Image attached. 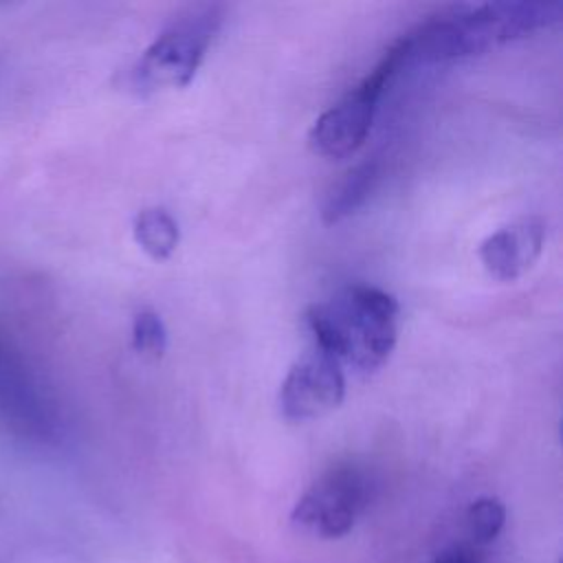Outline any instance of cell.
Masks as SVG:
<instances>
[{
	"instance_id": "obj_1",
	"label": "cell",
	"mask_w": 563,
	"mask_h": 563,
	"mask_svg": "<svg viewBox=\"0 0 563 563\" xmlns=\"http://www.w3.org/2000/svg\"><path fill=\"white\" fill-rule=\"evenodd\" d=\"M563 18L561 2L464 4L420 22L398 37L389 53L398 68L479 55L493 46L526 37Z\"/></svg>"
},
{
	"instance_id": "obj_2",
	"label": "cell",
	"mask_w": 563,
	"mask_h": 563,
	"mask_svg": "<svg viewBox=\"0 0 563 563\" xmlns=\"http://www.w3.org/2000/svg\"><path fill=\"white\" fill-rule=\"evenodd\" d=\"M398 314V301L389 292L352 284L332 299L314 303L306 312V323L321 352L361 374H372L396 345Z\"/></svg>"
},
{
	"instance_id": "obj_3",
	"label": "cell",
	"mask_w": 563,
	"mask_h": 563,
	"mask_svg": "<svg viewBox=\"0 0 563 563\" xmlns=\"http://www.w3.org/2000/svg\"><path fill=\"white\" fill-rule=\"evenodd\" d=\"M224 20L222 4H196L180 11L143 51L130 70L136 92L147 95L187 86Z\"/></svg>"
},
{
	"instance_id": "obj_4",
	"label": "cell",
	"mask_w": 563,
	"mask_h": 563,
	"mask_svg": "<svg viewBox=\"0 0 563 563\" xmlns=\"http://www.w3.org/2000/svg\"><path fill=\"white\" fill-rule=\"evenodd\" d=\"M0 427L35 444L57 442L62 420L55 400L22 352L0 330Z\"/></svg>"
},
{
	"instance_id": "obj_5",
	"label": "cell",
	"mask_w": 563,
	"mask_h": 563,
	"mask_svg": "<svg viewBox=\"0 0 563 563\" xmlns=\"http://www.w3.org/2000/svg\"><path fill=\"white\" fill-rule=\"evenodd\" d=\"M372 497L365 471L354 464H336L321 473L297 499L290 521L297 530L319 537H345L363 515Z\"/></svg>"
},
{
	"instance_id": "obj_6",
	"label": "cell",
	"mask_w": 563,
	"mask_h": 563,
	"mask_svg": "<svg viewBox=\"0 0 563 563\" xmlns=\"http://www.w3.org/2000/svg\"><path fill=\"white\" fill-rule=\"evenodd\" d=\"M394 75L396 73L391 66L380 59L358 86H354L343 99L317 117L308 134L310 147L332 161L354 154L365 143L374 121L376 103Z\"/></svg>"
},
{
	"instance_id": "obj_7",
	"label": "cell",
	"mask_w": 563,
	"mask_h": 563,
	"mask_svg": "<svg viewBox=\"0 0 563 563\" xmlns=\"http://www.w3.org/2000/svg\"><path fill=\"white\" fill-rule=\"evenodd\" d=\"M345 396V376L341 363L314 347L303 354L286 374L279 389V409L284 418L303 422L328 413Z\"/></svg>"
},
{
	"instance_id": "obj_8",
	"label": "cell",
	"mask_w": 563,
	"mask_h": 563,
	"mask_svg": "<svg viewBox=\"0 0 563 563\" xmlns=\"http://www.w3.org/2000/svg\"><path fill=\"white\" fill-rule=\"evenodd\" d=\"M545 242V224L539 218H523L490 233L479 244V260L488 275L499 282L521 277L541 255Z\"/></svg>"
},
{
	"instance_id": "obj_9",
	"label": "cell",
	"mask_w": 563,
	"mask_h": 563,
	"mask_svg": "<svg viewBox=\"0 0 563 563\" xmlns=\"http://www.w3.org/2000/svg\"><path fill=\"white\" fill-rule=\"evenodd\" d=\"M380 180V163L365 161L352 167L325 196L321 218L325 224H336L352 216L356 209L365 205Z\"/></svg>"
},
{
	"instance_id": "obj_10",
	"label": "cell",
	"mask_w": 563,
	"mask_h": 563,
	"mask_svg": "<svg viewBox=\"0 0 563 563\" xmlns=\"http://www.w3.org/2000/svg\"><path fill=\"white\" fill-rule=\"evenodd\" d=\"M134 240L152 260H167L180 240L176 220L158 207L143 209L134 220Z\"/></svg>"
},
{
	"instance_id": "obj_11",
	"label": "cell",
	"mask_w": 563,
	"mask_h": 563,
	"mask_svg": "<svg viewBox=\"0 0 563 563\" xmlns=\"http://www.w3.org/2000/svg\"><path fill=\"white\" fill-rule=\"evenodd\" d=\"M464 526L475 543H490L506 526V506L497 497H477L464 512Z\"/></svg>"
},
{
	"instance_id": "obj_12",
	"label": "cell",
	"mask_w": 563,
	"mask_h": 563,
	"mask_svg": "<svg viewBox=\"0 0 563 563\" xmlns=\"http://www.w3.org/2000/svg\"><path fill=\"white\" fill-rule=\"evenodd\" d=\"M132 347L141 356L158 358L167 347V330L152 310H141L132 321Z\"/></svg>"
},
{
	"instance_id": "obj_13",
	"label": "cell",
	"mask_w": 563,
	"mask_h": 563,
	"mask_svg": "<svg viewBox=\"0 0 563 563\" xmlns=\"http://www.w3.org/2000/svg\"><path fill=\"white\" fill-rule=\"evenodd\" d=\"M433 563H475L471 556L462 554V552H451V554H442L440 559H435Z\"/></svg>"
}]
</instances>
